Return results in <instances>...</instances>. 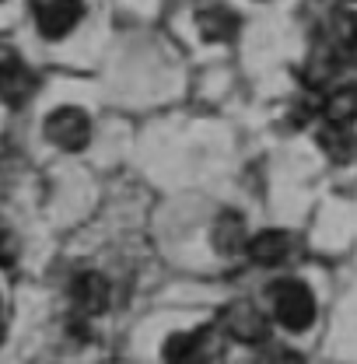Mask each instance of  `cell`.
Returning <instances> with one entry per match:
<instances>
[{
    "mask_svg": "<svg viewBox=\"0 0 357 364\" xmlns=\"http://www.w3.org/2000/svg\"><path fill=\"white\" fill-rule=\"evenodd\" d=\"M270 301H273V316L284 329L291 333H305L315 322V298L309 291V284L294 280V277H284V280H273L267 287Z\"/></svg>",
    "mask_w": 357,
    "mask_h": 364,
    "instance_id": "cell-1",
    "label": "cell"
},
{
    "mask_svg": "<svg viewBox=\"0 0 357 364\" xmlns=\"http://www.w3.org/2000/svg\"><path fill=\"white\" fill-rule=\"evenodd\" d=\"M221 350V329H193V333H176L165 340L161 354L169 364H207L211 358H218Z\"/></svg>",
    "mask_w": 357,
    "mask_h": 364,
    "instance_id": "cell-2",
    "label": "cell"
},
{
    "mask_svg": "<svg viewBox=\"0 0 357 364\" xmlns=\"http://www.w3.org/2000/svg\"><path fill=\"white\" fill-rule=\"evenodd\" d=\"M46 136L49 144H56L60 151H81L88 147L91 140V119L85 109H74V105H63L56 112L46 116Z\"/></svg>",
    "mask_w": 357,
    "mask_h": 364,
    "instance_id": "cell-3",
    "label": "cell"
},
{
    "mask_svg": "<svg viewBox=\"0 0 357 364\" xmlns=\"http://www.w3.org/2000/svg\"><path fill=\"white\" fill-rule=\"evenodd\" d=\"M81 0H32V18L46 39H63L81 21Z\"/></svg>",
    "mask_w": 357,
    "mask_h": 364,
    "instance_id": "cell-4",
    "label": "cell"
},
{
    "mask_svg": "<svg viewBox=\"0 0 357 364\" xmlns=\"http://www.w3.org/2000/svg\"><path fill=\"white\" fill-rule=\"evenodd\" d=\"M221 333H228V336L238 340V343H263L270 336V326H267V316H263L256 305H249V301H231L221 312Z\"/></svg>",
    "mask_w": 357,
    "mask_h": 364,
    "instance_id": "cell-5",
    "label": "cell"
},
{
    "mask_svg": "<svg viewBox=\"0 0 357 364\" xmlns=\"http://www.w3.org/2000/svg\"><path fill=\"white\" fill-rule=\"evenodd\" d=\"M32 91H36V74L18 60V53L0 49V102L21 105L32 98Z\"/></svg>",
    "mask_w": 357,
    "mask_h": 364,
    "instance_id": "cell-6",
    "label": "cell"
},
{
    "mask_svg": "<svg viewBox=\"0 0 357 364\" xmlns=\"http://www.w3.org/2000/svg\"><path fill=\"white\" fill-rule=\"evenodd\" d=\"M70 298H74V309L81 316H102L109 309V298H112V287L102 273H78L74 284H70Z\"/></svg>",
    "mask_w": 357,
    "mask_h": 364,
    "instance_id": "cell-7",
    "label": "cell"
},
{
    "mask_svg": "<svg viewBox=\"0 0 357 364\" xmlns=\"http://www.w3.org/2000/svg\"><path fill=\"white\" fill-rule=\"evenodd\" d=\"M214 249L221 252V256H238V252H245L249 249V231H245V221H242V214H235V210H224L218 214V221H214Z\"/></svg>",
    "mask_w": 357,
    "mask_h": 364,
    "instance_id": "cell-8",
    "label": "cell"
},
{
    "mask_svg": "<svg viewBox=\"0 0 357 364\" xmlns=\"http://www.w3.org/2000/svg\"><path fill=\"white\" fill-rule=\"evenodd\" d=\"M245 252H249V259L260 263V267H277V263L287 259V252H291V238H287V231L270 228V231H260V235L249 238V249H245Z\"/></svg>",
    "mask_w": 357,
    "mask_h": 364,
    "instance_id": "cell-9",
    "label": "cell"
},
{
    "mask_svg": "<svg viewBox=\"0 0 357 364\" xmlns=\"http://www.w3.org/2000/svg\"><path fill=\"white\" fill-rule=\"evenodd\" d=\"M196 21H200V32L214 43H228L238 32V14L228 11V7H203Z\"/></svg>",
    "mask_w": 357,
    "mask_h": 364,
    "instance_id": "cell-10",
    "label": "cell"
},
{
    "mask_svg": "<svg viewBox=\"0 0 357 364\" xmlns=\"http://www.w3.org/2000/svg\"><path fill=\"white\" fill-rule=\"evenodd\" d=\"M319 144H322V151H326L333 161H347V158L354 154V136L347 130V123H326V127L319 130Z\"/></svg>",
    "mask_w": 357,
    "mask_h": 364,
    "instance_id": "cell-11",
    "label": "cell"
},
{
    "mask_svg": "<svg viewBox=\"0 0 357 364\" xmlns=\"http://www.w3.org/2000/svg\"><path fill=\"white\" fill-rule=\"evenodd\" d=\"M336 39H340V49L357 63V11L336 18Z\"/></svg>",
    "mask_w": 357,
    "mask_h": 364,
    "instance_id": "cell-12",
    "label": "cell"
},
{
    "mask_svg": "<svg viewBox=\"0 0 357 364\" xmlns=\"http://www.w3.org/2000/svg\"><path fill=\"white\" fill-rule=\"evenodd\" d=\"M263 364H305L294 350H277V354H267V361Z\"/></svg>",
    "mask_w": 357,
    "mask_h": 364,
    "instance_id": "cell-13",
    "label": "cell"
},
{
    "mask_svg": "<svg viewBox=\"0 0 357 364\" xmlns=\"http://www.w3.org/2000/svg\"><path fill=\"white\" fill-rule=\"evenodd\" d=\"M11 259H14V242H11V235H7V231L0 228V263L7 267Z\"/></svg>",
    "mask_w": 357,
    "mask_h": 364,
    "instance_id": "cell-14",
    "label": "cell"
},
{
    "mask_svg": "<svg viewBox=\"0 0 357 364\" xmlns=\"http://www.w3.org/2000/svg\"><path fill=\"white\" fill-rule=\"evenodd\" d=\"M0 340H4V329H0Z\"/></svg>",
    "mask_w": 357,
    "mask_h": 364,
    "instance_id": "cell-15",
    "label": "cell"
}]
</instances>
